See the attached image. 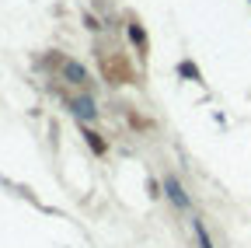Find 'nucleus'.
I'll list each match as a JSON object with an SVG mask.
<instances>
[{"label": "nucleus", "instance_id": "1", "mask_svg": "<svg viewBox=\"0 0 251 248\" xmlns=\"http://www.w3.org/2000/svg\"><path fill=\"white\" fill-rule=\"evenodd\" d=\"M164 196H168L178 210H188V206H192V199H188V193L181 189V182H178L175 175H164Z\"/></svg>", "mask_w": 251, "mask_h": 248}, {"label": "nucleus", "instance_id": "2", "mask_svg": "<svg viewBox=\"0 0 251 248\" xmlns=\"http://www.w3.org/2000/svg\"><path fill=\"white\" fill-rule=\"evenodd\" d=\"M59 70L67 84H87V70L80 63H74V59H59Z\"/></svg>", "mask_w": 251, "mask_h": 248}, {"label": "nucleus", "instance_id": "3", "mask_svg": "<svg viewBox=\"0 0 251 248\" xmlns=\"http://www.w3.org/2000/svg\"><path fill=\"white\" fill-rule=\"evenodd\" d=\"M70 112L77 115V119H84V122H91V119H98V109H94V102L84 95V98H77V102H70Z\"/></svg>", "mask_w": 251, "mask_h": 248}, {"label": "nucleus", "instance_id": "4", "mask_svg": "<svg viewBox=\"0 0 251 248\" xmlns=\"http://www.w3.org/2000/svg\"><path fill=\"white\" fill-rule=\"evenodd\" d=\"M192 227H196V238H199V248H213V238L206 231V224L199 220V217H192Z\"/></svg>", "mask_w": 251, "mask_h": 248}, {"label": "nucleus", "instance_id": "5", "mask_svg": "<svg viewBox=\"0 0 251 248\" xmlns=\"http://www.w3.org/2000/svg\"><path fill=\"white\" fill-rule=\"evenodd\" d=\"M84 137H87V143H91V150H94V154H105V143H101V137H98V133L84 130Z\"/></svg>", "mask_w": 251, "mask_h": 248}, {"label": "nucleus", "instance_id": "6", "mask_svg": "<svg viewBox=\"0 0 251 248\" xmlns=\"http://www.w3.org/2000/svg\"><path fill=\"white\" fill-rule=\"evenodd\" d=\"M178 74H181V77H192V81H199V70H196L192 63H181V67H178Z\"/></svg>", "mask_w": 251, "mask_h": 248}, {"label": "nucleus", "instance_id": "7", "mask_svg": "<svg viewBox=\"0 0 251 248\" xmlns=\"http://www.w3.org/2000/svg\"><path fill=\"white\" fill-rule=\"evenodd\" d=\"M129 39L143 46V28H140V25H129Z\"/></svg>", "mask_w": 251, "mask_h": 248}]
</instances>
